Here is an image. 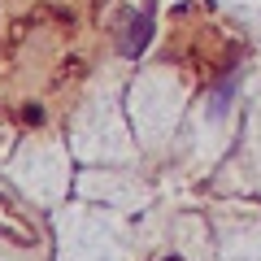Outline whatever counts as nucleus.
<instances>
[{"label":"nucleus","instance_id":"obj_1","mask_svg":"<svg viewBox=\"0 0 261 261\" xmlns=\"http://www.w3.org/2000/svg\"><path fill=\"white\" fill-rule=\"evenodd\" d=\"M152 39V13H130L118 31V53L122 57H140Z\"/></svg>","mask_w":261,"mask_h":261}]
</instances>
